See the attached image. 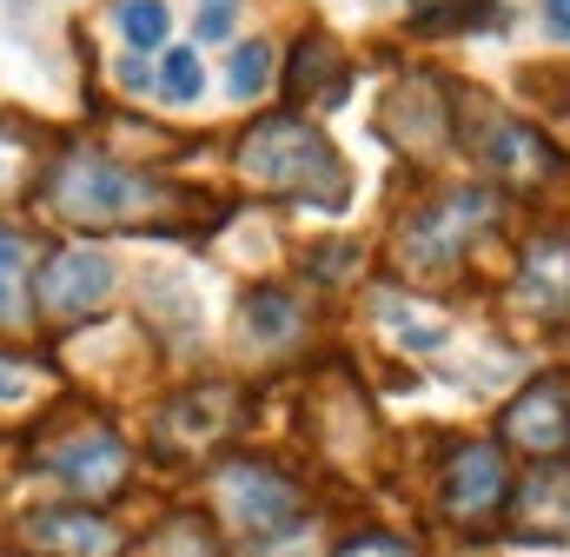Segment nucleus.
<instances>
[{
    "instance_id": "nucleus-19",
    "label": "nucleus",
    "mask_w": 570,
    "mask_h": 557,
    "mask_svg": "<svg viewBox=\"0 0 570 557\" xmlns=\"http://www.w3.org/2000/svg\"><path fill=\"white\" fill-rule=\"evenodd\" d=\"M120 33L134 47H159L166 40V0H120Z\"/></svg>"
},
{
    "instance_id": "nucleus-13",
    "label": "nucleus",
    "mask_w": 570,
    "mask_h": 557,
    "mask_svg": "<svg viewBox=\"0 0 570 557\" xmlns=\"http://www.w3.org/2000/svg\"><path fill=\"white\" fill-rule=\"evenodd\" d=\"M246 325H253V339H266V345H279L298 332V299H285L273 285H259V292H246Z\"/></svg>"
},
{
    "instance_id": "nucleus-6",
    "label": "nucleus",
    "mask_w": 570,
    "mask_h": 557,
    "mask_svg": "<svg viewBox=\"0 0 570 557\" xmlns=\"http://www.w3.org/2000/svg\"><path fill=\"white\" fill-rule=\"evenodd\" d=\"M504 525L518 545H570V465H538L511 491Z\"/></svg>"
},
{
    "instance_id": "nucleus-15",
    "label": "nucleus",
    "mask_w": 570,
    "mask_h": 557,
    "mask_svg": "<svg viewBox=\"0 0 570 557\" xmlns=\"http://www.w3.org/2000/svg\"><path fill=\"white\" fill-rule=\"evenodd\" d=\"M159 94H166L173 107H193V100L206 94V67L193 60V47H179V53L159 60Z\"/></svg>"
},
{
    "instance_id": "nucleus-5",
    "label": "nucleus",
    "mask_w": 570,
    "mask_h": 557,
    "mask_svg": "<svg viewBox=\"0 0 570 557\" xmlns=\"http://www.w3.org/2000/svg\"><path fill=\"white\" fill-rule=\"evenodd\" d=\"M511 505V471L498 444H458L444 465V511L458 525H491Z\"/></svg>"
},
{
    "instance_id": "nucleus-17",
    "label": "nucleus",
    "mask_w": 570,
    "mask_h": 557,
    "mask_svg": "<svg viewBox=\"0 0 570 557\" xmlns=\"http://www.w3.org/2000/svg\"><path fill=\"white\" fill-rule=\"evenodd\" d=\"M379 319H392V332H399L412 352H438V345L451 339V332H444L431 312H412V305H399V299H385V305H379Z\"/></svg>"
},
{
    "instance_id": "nucleus-9",
    "label": "nucleus",
    "mask_w": 570,
    "mask_h": 557,
    "mask_svg": "<svg viewBox=\"0 0 570 557\" xmlns=\"http://www.w3.org/2000/svg\"><path fill=\"white\" fill-rule=\"evenodd\" d=\"M471 153H478L484 166H498V173L524 179V186H538V179H558V173H564L558 146L538 134V127L511 120V114H491V120H484V134L471 139Z\"/></svg>"
},
{
    "instance_id": "nucleus-23",
    "label": "nucleus",
    "mask_w": 570,
    "mask_h": 557,
    "mask_svg": "<svg viewBox=\"0 0 570 557\" xmlns=\"http://www.w3.org/2000/svg\"><path fill=\"white\" fill-rule=\"evenodd\" d=\"M20 399H33V372L20 359H0V405H20Z\"/></svg>"
},
{
    "instance_id": "nucleus-2",
    "label": "nucleus",
    "mask_w": 570,
    "mask_h": 557,
    "mask_svg": "<svg viewBox=\"0 0 570 557\" xmlns=\"http://www.w3.org/2000/svg\"><path fill=\"white\" fill-rule=\"evenodd\" d=\"M47 193L80 226H127V219H140V213H153L166 199L159 179H146L134 166H114V159H94V153H73L67 166H53Z\"/></svg>"
},
{
    "instance_id": "nucleus-14",
    "label": "nucleus",
    "mask_w": 570,
    "mask_h": 557,
    "mask_svg": "<svg viewBox=\"0 0 570 557\" xmlns=\"http://www.w3.org/2000/svg\"><path fill=\"white\" fill-rule=\"evenodd\" d=\"M266 80H273V47H266V40H246V47L233 53V67H226V87H233L239 100H259Z\"/></svg>"
},
{
    "instance_id": "nucleus-16",
    "label": "nucleus",
    "mask_w": 570,
    "mask_h": 557,
    "mask_svg": "<svg viewBox=\"0 0 570 557\" xmlns=\"http://www.w3.org/2000/svg\"><path fill=\"white\" fill-rule=\"evenodd\" d=\"M153 557H226V551H219V538H213L199 518H173V525L153 538Z\"/></svg>"
},
{
    "instance_id": "nucleus-12",
    "label": "nucleus",
    "mask_w": 570,
    "mask_h": 557,
    "mask_svg": "<svg viewBox=\"0 0 570 557\" xmlns=\"http://www.w3.org/2000/svg\"><path fill=\"white\" fill-rule=\"evenodd\" d=\"M518 305H531L538 319H570V240H544L524 273H518Z\"/></svg>"
},
{
    "instance_id": "nucleus-18",
    "label": "nucleus",
    "mask_w": 570,
    "mask_h": 557,
    "mask_svg": "<svg viewBox=\"0 0 570 557\" xmlns=\"http://www.w3.org/2000/svg\"><path fill=\"white\" fill-rule=\"evenodd\" d=\"M325 67L338 74L345 60H338V47H332V40H318V33H312V40H305V53H292V100H298V107H312V80H318Z\"/></svg>"
},
{
    "instance_id": "nucleus-3",
    "label": "nucleus",
    "mask_w": 570,
    "mask_h": 557,
    "mask_svg": "<svg viewBox=\"0 0 570 557\" xmlns=\"http://www.w3.org/2000/svg\"><path fill=\"white\" fill-rule=\"evenodd\" d=\"M491 199L484 193H444L438 206L425 213H412L405 219V233H399V266L405 273H451L458 260H464V246L491 226Z\"/></svg>"
},
{
    "instance_id": "nucleus-10",
    "label": "nucleus",
    "mask_w": 570,
    "mask_h": 557,
    "mask_svg": "<svg viewBox=\"0 0 570 557\" xmlns=\"http://www.w3.org/2000/svg\"><path fill=\"white\" fill-rule=\"evenodd\" d=\"M114 292V260L107 253H87V246H67V253H53L47 260V273H40V305L47 312H87V305H100Z\"/></svg>"
},
{
    "instance_id": "nucleus-8",
    "label": "nucleus",
    "mask_w": 570,
    "mask_h": 557,
    "mask_svg": "<svg viewBox=\"0 0 570 557\" xmlns=\"http://www.w3.org/2000/svg\"><path fill=\"white\" fill-rule=\"evenodd\" d=\"M127 465H134V451L114 438V431H80L73 444H60L53 458H47V471L67 485V491H80V498H114L120 485H127Z\"/></svg>"
},
{
    "instance_id": "nucleus-11",
    "label": "nucleus",
    "mask_w": 570,
    "mask_h": 557,
    "mask_svg": "<svg viewBox=\"0 0 570 557\" xmlns=\"http://www.w3.org/2000/svg\"><path fill=\"white\" fill-rule=\"evenodd\" d=\"M27 545L47 557H120V531L94 511H33Z\"/></svg>"
},
{
    "instance_id": "nucleus-4",
    "label": "nucleus",
    "mask_w": 570,
    "mask_h": 557,
    "mask_svg": "<svg viewBox=\"0 0 570 557\" xmlns=\"http://www.w3.org/2000/svg\"><path fill=\"white\" fill-rule=\"evenodd\" d=\"M219 498H226V511H233L253 538H285V518L298 511V478H285L279 465L239 458V465L219 471Z\"/></svg>"
},
{
    "instance_id": "nucleus-1",
    "label": "nucleus",
    "mask_w": 570,
    "mask_h": 557,
    "mask_svg": "<svg viewBox=\"0 0 570 557\" xmlns=\"http://www.w3.org/2000/svg\"><path fill=\"white\" fill-rule=\"evenodd\" d=\"M239 166H246L259 186L298 193V199H312V206H345V193H352V179H345L332 139L318 134L305 114H266V120L246 134V146H239Z\"/></svg>"
},
{
    "instance_id": "nucleus-20",
    "label": "nucleus",
    "mask_w": 570,
    "mask_h": 557,
    "mask_svg": "<svg viewBox=\"0 0 570 557\" xmlns=\"http://www.w3.org/2000/svg\"><path fill=\"white\" fill-rule=\"evenodd\" d=\"M20 266H27V246L0 226V312H13V292H20Z\"/></svg>"
},
{
    "instance_id": "nucleus-7",
    "label": "nucleus",
    "mask_w": 570,
    "mask_h": 557,
    "mask_svg": "<svg viewBox=\"0 0 570 557\" xmlns=\"http://www.w3.org/2000/svg\"><path fill=\"white\" fill-rule=\"evenodd\" d=\"M504 444L531 451V458H558L570 444V385L564 379H531L511 405H504Z\"/></svg>"
},
{
    "instance_id": "nucleus-24",
    "label": "nucleus",
    "mask_w": 570,
    "mask_h": 557,
    "mask_svg": "<svg viewBox=\"0 0 570 557\" xmlns=\"http://www.w3.org/2000/svg\"><path fill=\"white\" fill-rule=\"evenodd\" d=\"M544 7H551V33L570 40V0H544Z\"/></svg>"
},
{
    "instance_id": "nucleus-21",
    "label": "nucleus",
    "mask_w": 570,
    "mask_h": 557,
    "mask_svg": "<svg viewBox=\"0 0 570 557\" xmlns=\"http://www.w3.org/2000/svg\"><path fill=\"white\" fill-rule=\"evenodd\" d=\"M233 20H239V0H199V40H226L233 33Z\"/></svg>"
},
{
    "instance_id": "nucleus-22",
    "label": "nucleus",
    "mask_w": 570,
    "mask_h": 557,
    "mask_svg": "<svg viewBox=\"0 0 570 557\" xmlns=\"http://www.w3.org/2000/svg\"><path fill=\"white\" fill-rule=\"evenodd\" d=\"M338 557H419L405 538H392V531H365V538H352V545H338Z\"/></svg>"
}]
</instances>
